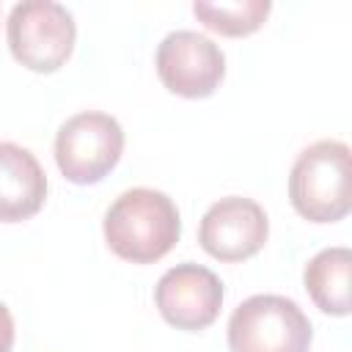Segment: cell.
Listing matches in <instances>:
<instances>
[{
	"mask_svg": "<svg viewBox=\"0 0 352 352\" xmlns=\"http://www.w3.org/2000/svg\"><path fill=\"white\" fill-rule=\"evenodd\" d=\"M157 74L170 94L204 99L217 91L226 74V55L204 33L173 30L157 47Z\"/></svg>",
	"mask_w": 352,
	"mask_h": 352,
	"instance_id": "8992f818",
	"label": "cell"
},
{
	"mask_svg": "<svg viewBox=\"0 0 352 352\" xmlns=\"http://www.w3.org/2000/svg\"><path fill=\"white\" fill-rule=\"evenodd\" d=\"M47 201V173L38 160L16 143L0 140V223H22Z\"/></svg>",
	"mask_w": 352,
	"mask_h": 352,
	"instance_id": "9c48e42d",
	"label": "cell"
},
{
	"mask_svg": "<svg viewBox=\"0 0 352 352\" xmlns=\"http://www.w3.org/2000/svg\"><path fill=\"white\" fill-rule=\"evenodd\" d=\"M270 236V220L253 198L226 195L214 201L198 226L201 248L217 261H245Z\"/></svg>",
	"mask_w": 352,
	"mask_h": 352,
	"instance_id": "ba28073f",
	"label": "cell"
},
{
	"mask_svg": "<svg viewBox=\"0 0 352 352\" xmlns=\"http://www.w3.org/2000/svg\"><path fill=\"white\" fill-rule=\"evenodd\" d=\"M289 201L311 223H336L352 209L349 146L341 140H316L305 146L289 173Z\"/></svg>",
	"mask_w": 352,
	"mask_h": 352,
	"instance_id": "7a4b0ae2",
	"label": "cell"
},
{
	"mask_svg": "<svg viewBox=\"0 0 352 352\" xmlns=\"http://www.w3.org/2000/svg\"><path fill=\"white\" fill-rule=\"evenodd\" d=\"M272 3L270 0H231V3H209V0H195L192 14L198 22H204L209 30L220 36H250L256 33L264 19L270 16Z\"/></svg>",
	"mask_w": 352,
	"mask_h": 352,
	"instance_id": "8fae6325",
	"label": "cell"
},
{
	"mask_svg": "<svg viewBox=\"0 0 352 352\" xmlns=\"http://www.w3.org/2000/svg\"><path fill=\"white\" fill-rule=\"evenodd\" d=\"M107 248L132 264L160 261L182 236V217L170 195L151 187L124 190L104 212Z\"/></svg>",
	"mask_w": 352,
	"mask_h": 352,
	"instance_id": "6da1fadb",
	"label": "cell"
},
{
	"mask_svg": "<svg viewBox=\"0 0 352 352\" xmlns=\"http://www.w3.org/2000/svg\"><path fill=\"white\" fill-rule=\"evenodd\" d=\"M154 302L170 327L198 333L217 319L223 308V283L212 270L184 261L157 280Z\"/></svg>",
	"mask_w": 352,
	"mask_h": 352,
	"instance_id": "52a82bcc",
	"label": "cell"
},
{
	"mask_svg": "<svg viewBox=\"0 0 352 352\" xmlns=\"http://www.w3.org/2000/svg\"><path fill=\"white\" fill-rule=\"evenodd\" d=\"M6 38L11 55L30 72H58L77 38L74 16L55 0H22L11 8L6 22Z\"/></svg>",
	"mask_w": 352,
	"mask_h": 352,
	"instance_id": "277c9868",
	"label": "cell"
},
{
	"mask_svg": "<svg viewBox=\"0 0 352 352\" xmlns=\"http://www.w3.org/2000/svg\"><path fill=\"white\" fill-rule=\"evenodd\" d=\"M124 129L99 110H85L66 118L55 135V162L72 184L102 182L121 160Z\"/></svg>",
	"mask_w": 352,
	"mask_h": 352,
	"instance_id": "5b68a950",
	"label": "cell"
},
{
	"mask_svg": "<svg viewBox=\"0 0 352 352\" xmlns=\"http://www.w3.org/2000/svg\"><path fill=\"white\" fill-rule=\"evenodd\" d=\"M14 346V316L6 302H0V352H11Z\"/></svg>",
	"mask_w": 352,
	"mask_h": 352,
	"instance_id": "7c38bea8",
	"label": "cell"
},
{
	"mask_svg": "<svg viewBox=\"0 0 352 352\" xmlns=\"http://www.w3.org/2000/svg\"><path fill=\"white\" fill-rule=\"evenodd\" d=\"M311 341V319L283 294H253L228 319L231 352H308Z\"/></svg>",
	"mask_w": 352,
	"mask_h": 352,
	"instance_id": "3957f363",
	"label": "cell"
},
{
	"mask_svg": "<svg viewBox=\"0 0 352 352\" xmlns=\"http://www.w3.org/2000/svg\"><path fill=\"white\" fill-rule=\"evenodd\" d=\"M349 272H352L349 248H324L305 264L302 283L308 297L322 314L330 316L349 314Z\"/></svg>",
	"mask_w": 352,
	"mask_h": 352,
	"instance_id": "30bf717a",
	"label": "cell"
}]
</instances>
